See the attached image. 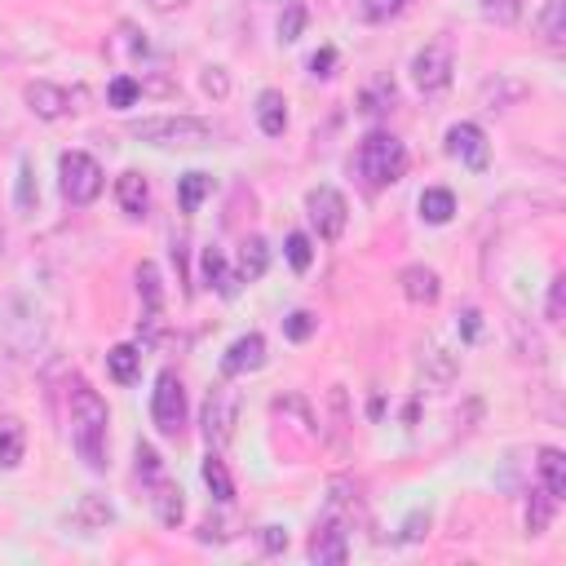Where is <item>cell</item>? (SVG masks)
<instances>
[{
    "mask_svg": "<svg viewBox=\"0 0 566 566\" xmlns=\"http://www.w3.org/2000/svg\"><path fill=\"white\" fill-rule=\"evenodd\" d=\"M478 318H482V314H478V310H464V314H460V332H464V336H469V340H473V336H478Z\"/></svg>",
    "mask_w": 566,
    "mask_h": 566,
    "instance_id": "43",
    "label": "cell"
},
{
    "mask_svg": "<svg viewBox=\"0 0 566 566\" xmlns=\"http://www.w3.org/2000/svg\"><path fill=\"white\" fill-rule=\"evenodd\" d=\"M256 124H261L265 137H279V133L287 128V102H283V93L265 88V93L256 97Z\"/></svg>",
    "mask_w": 566,
    "mask_h": 566,
    "instance_id": "16",
    "label": "cell"
},
{
    "mask_svg": "<svg viewBox=\"0 0 566 566\" xmlns=\"http://www.w3.org/2000/svg\"><path fill=\"white\" fill-rule=\"evenodd\" d=\"M199 270H203V283H208V287H217L221 296H234V292H239V279L230 274V265H226V256H221L217 248H203Z\"/></svg>",
    "mask_w": 566,
    "mask_h": 566,
    "instance_id": "17",
    "label": "cell"
},
{
    "mask_svg": "<svg viewBox=\"0 0 566 566\" xmlns=\"http://www.w3.org/2000/svg\"><path fill=\"white\" fill-rule=\"evenodd\" d=\"M137 292L146 296V318H155V314H159V274H155L150 261L137 270Z\"/></svg>",
    "mask_w": 566,
    "mask_h": 566,
    "instance_id": "27",
    "label": "cell"
},
{
    "mask_svg": "<svg viewBox=\"0 0 566 566\" xmlns=\"http://www.w3.org/2000/svg\"><path fill=\"white\" fill-rule=\"evenodd\" d=\"M314 327H318V318H314L310 310H292V314L283 318V336H287V340H310Z\"/></svg>",
    "mask_w": 566,
    "mask_h": 566,
    "instance_id": "28",
    "label": "cell"
},
{
    "mask_svg": "<svg viewBox=\"0 0 566 566\" xmlns=\"http://www.w3.org/2000/svg\"><path fill=\"white\" fill-rule=\"evenodd\" d=\"M115 199H119V208H124L128 217H142L146 203H150L146 177H142V172H119V177H115Z\"/></svg>",
    "mask_w": 566,
    "mask_h": 566,
    "instance_id": "14",
    "label": "cell"
},
{
    "mask_svg": "<svg viewBox=\"0 0 566 566\" xmlns=\"http://www.w3.org/2000/svg\"><path fill=\"white\" fill-rule=\"evenodd\" d=\"M261 363H265V336H261V332H248V336L230 340V349L221 354V371H226V376H248V371H256Z\"/></svg>",
    "mask_w": 566,
    "mask_h": 566,
    "instance_id": "12",
    "label": "cell"
},
{
    "mask_svg": "<svg viewBox=\"0 0 566 566\" xmlns=\"http://www.w3.org/2000/svg\"><path fill=\"white\" fill-rule=\"evenodd\" d=\"M57 177H62V195H66V203H75V208L93 203V199L102 195V186H106L102 164H97L93 155H84V150H66V155L57 159Z\"/></svg>",
    "mask_w": 566,
    "mask_h": 566,
    "instance_id": "4",
    "label": "cell"
},
{
    "mask_svg": "<svg viewBox=\"0 0 566 566\" xmlns=\"http://www.w3.org/2000/svg\"><path fill=\"white\" fill-rule=\"evenodd\" d=\"M451 49L442 44V40H433V44H424L416 57H411V80H416V88L420 93H442L447 84H451Z\"/></svg>",
    "mask_w": 566,
    "mask_h": 566,
    "instance_id": "7",
    "label": "cell"
},
{
    "mask_svg": "<svg viewBox=\"0 0 566 566\" xmlns=\"http://www.w3.org/2000/svg\"><path fill=\"white\" fill-rule=\"evenodd\" d=\"M22 97H27V111H31L35 119H62V115L71 111L66 88H62V84H49V80H31V84L22 88Z\"/></svg>",
    "mask_w": 566,
    "mask_h": 566,
    "instance_id": "11",
    "label": "cell"
},
{
    "mask_svg": "<svg viewBox=\"0 0 566 566\" xmlns=\"http://www.w3.org/2000/svg\"><path fill=\"white\" fill-rule=\"evenodd\" d=\"M354 164H358V172L367 177V186L380 190V186H394V181L407 172V146H402L394 133L376 128V133H367V137L358 142Z\"/></svg>",
    "mask_w": 566,
    "mask_h": 566,
    "instance_id": "3",
    "label": "cell"
},
{
    "mask_svg": "<svg viewBox=\"0 0 566 566\" xmlns=\"http://www.w3.org/2000/svg\"><path fill=\"white\" fill-rule=\"evenodd\" d=\"M22 451H27V429H22V420L4 416L0 420V469H18Z\"/></svg>",
    "mask_w": 566,
    "mask_h": 566,
    "instance_id": "20",
    "label": "cell"
},
{
    "mask_svg": "<svg viewBox=\"0 0 566 566\" xmlns=\"http://www.w3.org/2000/svg\"><path fill=\"white\" fill-rule=\"evenodd\" d=\"M398 283H402V296H407L411 305H433V301L442 296V283H438V274H433L429 265H407V270L398 274Z\"/></svg>",
    "mask_w": 566,
    "mask_h": 566,
    "instance_id": "13",
    "label": "cell"
},
{
    "mask_svg": "<svg viewBox=\"0 0 566 566\" xmlns=\"http://www.w3.org/2000/svg\"><path fill=\"white\" fill-rule=\"evenodd\" d=\"M562 301H566V279L557 274V279H553V287H548V318H553V323L562 318Z\"/></svg>",
    "mask_w": 566,
    "mask_h": 566,
    "instance_id": "38",
    "label": "cell"
},
{
    "mask_svg": "<svg viewBox=\"0 0 566 566\" xmlns=\"http://www.w3.org/2000/svg\"><path fill=\"white\" fill-rule=\"evenodd\" d=\"M203 93H212V97H226V93H230V80H226L221 66H208V71H203Z\"/></svg>",
    "mask_w": 566,
    "mask_h": 566,
    "instance_id": "37",
    "label": "cell"
},
{
    "mask_svg": "<svg viewBox=\"0 0 566 566\" xmlns=\"http://www.w3.org/2000/svg\"><path fill=\"white\" fill-rule=\"evenodd\" d=\"M261 548H265V553L287 548V531H283V526H261Z\"/></svg>",
    "mask_w": 566,
    "mask_h": 566,
    "instance_id": "39",
    "label": "cell"
},
{
    "mask_svg": "<svg viewBox=\"0 0 566 566\" xmlns=\"http://www.w3.org/2000/svg\"><path fill=\"white\" fill-rule=\"evenodd\" d=\"M150 420L164 438H181L186 429V389H181V376L172 367H164L155 376V389H150Z\"/></svg>",
    "mask_w": 566,
    "mask_h": 566,
    "instance_id": "5",
    "label": "cell"
},
{
    "mask_svg": "<svg viewBox=\"0 0 566 566\" xmlns=\"http://www.w3.org/2000/svg\"><path fill=\"white\" fill-rule=\"evenodd\" d=\"M137 478L142 482H155L159 478V455H155L150 442H137Z\"/></svg>",
    "mask_w": 566,
    "mask_h": 566,
    "instance_id": "35",
    "label": "cell"
},
{
    "mask_svg": "<svg viewBox=\"0 0 566 566\" xmlns=\"http://www.w3.org/2000/svg\"><path fill=\"white\" fill-rule=\"evenodd\" d=\"M203 482H208V491H212V500H217V504H230V500H234L230 469H226V460H221L217 451H208V460H203Z\"/></svg>",
    "mask_w": 566,
    "mask_h": 566,
    "instance_id": "23",
    "label": "cell"
},
{
    "mask_svg": "<svg viewBox=\"0 0 566 566\" xmlns=\"http://www.w3.org/2000/svg\"><path fill=\"white\" fill-rule=\"evenodd\" d=\"M106 402L97 389H88L84 380L71 385V442L80 451V460L102 473L106 469Z\"/></svg>",
    "mask_w": 566,
    "mask_h": 566,
    "instance_id": "1",
    "label": "cell"
},
{
    "mask_svg": "<svg viewBox=\"0 0 566 566\" xmlns=\"http://www.w3.org/2000/svg\"><path fill=\"white\" fill-rule=\"evenodd\" d=\"M345 557H349V522L327 513L310 535V562L314 566H340Z\"/></svg>",
    "mask_w": 566,
    "mask_h": 566,
    "instance_id": "9",
    "label": "cell"
},
{
    "mask_svg": "<svg viewBox=\"0 0 566 566\" xmlns=\"http://www.w3.org/2000/svg\"><path fill=\"white\" fill-rule=\"evenodd\" d=\"M35 172H31V159H18V208L31 212L35 208Z\"/></svg>",
    "mask_w": 566,
    "mask_h": 566,
    "instance_id": "29",
    "label": "cell"
},
{
    "mask_svg": "<svg viewBox=\"0 0 566 566\" xmlns=\"http://www.w3.org/2000/svg\"><path fill=\"white\" fill-rule=\"evenodd\" d=\"M287 261H292V270H310V261H314V248H310V234H287Z\"/></svg>",
    "mask_w": 566,
    "mask_h": 566,
    "instance_id": "33",
    "label": "cell"
},
{
    "mask_svg": "<svg viewBox=\"0 0 566 566\" xmlns=\"http://www.w3.org/2000/svg\"><path fill=\"white\" fill-rule=\"evenodd\" d=\"M447 150H451L469 172H486V164H491V142H486V133H482L478 124H469V119H460V124L447 128Z\"/></svg>",
    "mask_w": 566,
    "mask_h": 566,
    "instance_id": "8",
    "label": "cell"
},
{
    "mask_svg": "<svg viewBox=\"0 0 566 566\" xmlns=\"http://www.w3.org/2000/svg\"><path fill=\"white\" fill-rule=\"evenodd\" d=\"M332 62H336V49H318V53L310 57V71H314V75H332Z\"/></svg>",
    "mask_w": 566,
    "mask_h": 566,
    "instance_id": "40",
    "label": "cell"
},
{
    "mask_svg": "<svg viewBox=\"0 0 566 566\" xmlns=\"http://www.w3.org/2000/svg\"><path fill=\"white\" fill-rule=\"evenodd\" d=\"M562 4L566 0H548V9H544V18H539V27H544V35H548V44H562Z\"/></svg>",
    "mask_w": 566,
    "mask_h": 566,
    "instance_id": "34",
    "label": "cell"
},
{
    "mask_svg": "<svg viewBox=\"0 0 566 566\" xmlns=\"http://www.w3.org/2000/svg\"><path fill=\"white\" fill-rule=\"evenodd\" d=\"M150 13H177V9H186L190 0H142Z\"/></svg>",
    "mask_w": 566,
    "mask_h": 566,
    "instance_id": "42",
    "label": "cell"
},
{
    "mask_svg": "<svg viewBox=\"0 0 566 566\" xmlns=\"http://www.w3.org/2000/svg\"><path fill=\"white\" fill-rule=\"evenodd\" d=\"M407 9V0H358V18L363 22H389Z\"/></svg>",
    "mask_w": 566,
    "mask_h": 566,
    "instance_id": "26",
    "label": "cell"
},
{
    "mask_svg": "<svg viewBox=\"0 0 566 566\" xmlns=\"http://www.w3.org/2000/svg\"><path fill=\"white\" fill-rule=\"evenodd\" d=\"M553 504H557V500H553V495H548L544 486H539V491L531 495V504H526V531H531V535H544V531H548Z\"/></svg>",
    "mask_w": 566,
    "mask_h": 566,
    "instance_id": "25",
    "label": "cell"
},
{
    "mask_svg": "<svg viewBox=\"0 0 566 566\" xmlns=\"http://www.w3.org/2000/svg\"><path fill=\"white\" fill-rule=\"evenodd\" d=\"M208 190H212V177H208V172H186V177L177 181V203H181V212H195Z\"/></svg>",
    "mask_w": 566,
    "mask_h": 566,
    "instance_id": "24",
    "label": "cell"
},
{
    "mask_svg": "<svg viewBox=\"0 0 566 566\" xmlns=\"http://www.w3.org/2000/svg\"><path fill=\"white\" fill-rule=\"evenodd\" d=\"M420 217H424L429 226H447V221L455 217V195L442 190V186L424 190V195H420Z\"/></svg>",
    "mask_w": 566,
    "mask_h": 566,
    "instance_id": "22",
    "label": "cell"
},
{
    "mask_svg": "<svg viewBox=\"0 0 566 566\" xmlns=\"http://www.w3.org/2000/svg\"><path fill=\"white\" fill-rule=\"evenodd\" d=\"M265 265H270V248H265V239H261V234H252V239L239 248L234 279H239V283H256V279L265 274Z\"/></svg>",
    "mask_w": 566,
    "mask_h": 566,
    "instance_id": "15",
    "label": "cell"
},
{
    "mask_svg": "<svg viewBox=\"0 0 566 566\" xmlns=\"http://www.w3.org/2000/svg\"><path fill=\"white\" fill-rule=\"evenodd\" d=\"M128 133L146 146H164V150H199L212 142V124L195 119V115H150V119H133Z\"/></svg>",
    "mask_w": 566,
    "mask_h": 566,
    "instance_id": "2",
    "label": "cell"
},
{
    "mask_svg": "<svg viewBox=\"0 0 566 566\" xmlns=\"http://www.w3.org/2000/svg\"><path fill=\"white\" fill-rule=\"evenodd\" d=\"M380 102H394V84H385V80L363 93V115H380V111H385Z\"/></svg>",
    "mask_w": 566,
    "mask_h": 566,
    "instance_id": "36",
    "label": "cell"
},
{
    "mask_svg": "<svg viewBox=\"0 0 566 566\" xmlns=\"http://www.w3.org/2000/svg\"><path fill=\"white\" fill-rule=\"evenodd\" d=\"M522 4H526V0H482V13H486L491 22H500V27H509V22L522 18Z\"/></svg>",
    "mask_w": 566,
    "mask_h": 566,
    "instance_id": "30",
    "label": "cell"
},
{
    "mask_svg": "<svg viewBox=\"0 0 566 566\" xmlns=\"http://www.w3.org/2000/svg\"><path fill=\"white\" fill-rule=\"evenodd\" d=\"M305 212H310V226L318 230V239H340L345 234V221H349V203L336 186H314L305 195Z\"/></svg>",
    "mask_w": 566,
    "mask_h": 566,
    "instance_id": "6",
    "label": "cell"
},
{
    "mask_svg": "<svg viewBox=\"0 0 566 566\" xmlns=\"http://www.w3.org/2000/svg\"><path fill=\"white\" fill-rule=\"evenodd\" d=\"M137 93H142V84H137L133 75H115V80H111V88H106L111 106H133V102H137Z\"/></svg>",
    "mask_w": 566,
    "mask_h": 566,
    "instance_id": "32",
    "label": "cell"
},
{
    "mask_svg": "<svg viewBox=\"0 0 566 566\" xmlns=\"http://www.w3.org/2000/svg\"><path fill=\"white\" fill-rule=\"evenodd\" d=\"M155 486V517L164 522V526H177L181 522V513H186V504H181V486H172V482H164V478H155L150 482Z\"/></svg>",
    "mask_w": 566,
    "mask_h": 566,
    "instance_id": "19",
    "label": "cell"
},
{
    "mask_svg": "<svg viewBox=\"0 0 566 566\" xmlns=\"http://www.w3.org/2000/svg\"><path fill=\"white\" fill-rule=\"evenodd\" d=\"M106 371H111V380L133 385L137 371H142V349H137V345H115V349L106 354Z\"/></svg>",
    "mask_w": 566,
    "mask_h": 566,
    "instance_id": "21",
    "label": "cell"
},
{
    "mask_svg": "<svg viewBox=\"0 0 566 566\" xmlns=\"http://www.w3.org/2000/svg\"><path fill=\"white\" fill-rule=\"evenodd\" d=\"M420 526H429V513H424V509H416V513L402 522V539H420Z\"/></svg>",
    "mask_w": 566,
    "mask_h": 566,
    "instance_id": "41",
    "label": "cell"
},
{
    "mask_svg": "<svg viewBox=\"0 0 566 566\" xmlns=\"http://www.w3.org/2000/svg\"><path fill=\"white\" fill-rule=\"evenodd\" d=\"M234 411H239V398H234L226 385H217V389L208 394V402H203V438H208L212 447H226V442H230V433H234Z\"/></svg>",
    "mask_w": 566,
    "mask_h": 566,
    "instance_id": "10",
    "label": "cell"
},
{
    "mask_svg": "<svg viewBox=\"0 0 566 566\" xmlns=\"http://www.w3.org/2000/svg\"><path fill=\"white\" fill-rule=\"evenodd\" d=\"M301 31H305V4H287V9L279 13V40L292 44Z\"/></svg>",
    "mask_w": 566,
    "mask_h": 566,
    "instance_id": "31",
    "label": "cell"
},
{
    "mask_svg": "<svg viewBox=\"0 0 566 566\" xmlns=\"http://www.w3.org/2000/svg\"><path fill=\"white\" fill-rule=\"evenodd\" d=\"M0 256H4V226H0Z\"/></svg>",
    "mask_w": 566,
    "mask_h": 566,
    "instance_id": "44",
    "label": "cell"
},
{
    "mask_svg": "<svg viewBox=\"0 0 566 566\" xmlns=\"http://www.w3.org/2000/svg\"><path fill=\"white\" fill-rule=\"evenodd\" d=\"M539 482H544V491H548L553 500L566 495V455H562L557 447H544V451H539Z\"/></svg>",
    "mask_w": 566,
    "mask_h": 566,
    "instance_id": "18",
    "label": "cell"
}]
</instances>
